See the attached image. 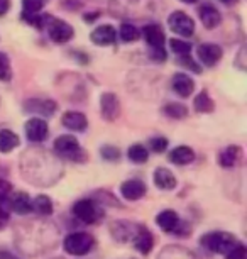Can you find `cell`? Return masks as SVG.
<instances>
[{
  "mask_svg": "<svg viewBox=\"0 0 247 259\" xmlns=\"http://www.w3.org/2000/svg\"><path fill=\"white\" fill-rule=\"evenodd\" d=\"M151 58L154 61L166 60V51H164V48H161V50H151Z\"/></svg>",
  "mask_w": 247,
  "mask_h": 259,
  "instance_id": "cell-37",
  "label": "cell"
},
{
  "mask_svg": "<svg viewBox=\"0 0 247 259\" xmlns=\"http://www.w3.org/2000/svg\"><path fill=\"white\" fill-rule=\"evenodd\" d=\"M222 4H225V6H232V4H235L237 0H220Z\"/></svg>",
  "mask_w": 247,
  "mask_h": 259,
  "instance_id": "cell-41",
  "label": "cell"
},
{
  "mask_svg": "<svg viewBox=\"0 0 247 259\" xmlns=\"http://www.w3.org/2000/svg\"><path fill=\"white\" fill-rule=\"evenodd\" d=\"M46 0H22L24 16H37L39 11L44 7Z\"/></svg>",
  "mask_w": 247,
  "mask_h": 259,
  "instance_id": "cell-29",
  "label": "cell"
},
{
  "mask_svg": "<svg viewBox=\"0 0 247 259\" xmlns=\"http://www.w3.org/2000/svg\"><path fill=\"white\" fill-rule=\"evenodd\" d=\"M100 110L105 120H115L120 115V102L117 99V95L112 92L102 95L100 99Z\"/></svg>",
  "mask_w": 247,
  "mask_h": 259,
  "instance_id": "cell-8",
  "label": "cell"
},
{
  "mask_svg": "<svg viewBox=\"0 0 247 259\" xmlns=\"http://www.w3.org/2000/svg\"><path fill=\"white\" fill-rule=\"evenodd\" d=\"M181 2H185V4H195V2H198V0H181Z\"/></svg>",
  "mask_w": 247,
  "mask_h": 259,
  "instance_id": "cell-42",
  "label": "cell"
},
{
  "mask_svg": "<svg viewBox=\"0 0 247 259\" xmlns=\"http://www.w3.org/2000/svg\"><path fill=\"white\" fill-rule=\"evenodd\" d=\"M225 257L227 259H247V251L242 244H237L229 254H225Z\"/></svg>",
  "mask_w": 247,
  "mask_h": 259,
  "instance_id": "cell-35",
  "label": "cell"
},
{
  "mask_svg": "<svg viewBox=\"0 0 247 259\" xmlns=\"http://www.w3.org/2000/svg\"><path fill=\"white\" fill-rule=\"evenodd\" d=\"M171 87L178 95L186 99V97H190L193 94V90H195V81L188 75H185V73H176V75L173 76Z\"/></svg>",
  "mask_w": 247,
  "mask_h": 259,
  "instance_id": "cell-13",
  "label": "cell"
},
{
  "mask_svg": "<svg viewBox=\"0 0 247 259\" xmlns=\"http://www.w3.org/2000/svg\"><path fill=\"white\" fill-rule=\"evenodd\" d=\"M120 192H122V197L125 200L135 202V200L142 198L144 195H146V185L142 182H139V180H129V182L122 183Z\"/></svg>",
  "mask_w": 247,
  "mask_h": 259,
  "instance_id": "cell-15",
  "label": "cell"
},
{
  "mask_svg": "<svg viewBox=\"0 0 247 259\" xmlns=\"http://www.w3.org/2000/svg\"><path fill=\"white\" fill-rule=\"evenodd\" d=\"M61 122L66 129L75 131V133H81V131H85L86 127H88L86 117L81 114V112H75V110H70V112H66V114H63Z\"/></svg>",
  "mask_w": 247,
  "mask_h": 259,
  "instance_id": "cell-14",
  "label": "cell"
},
{
  "mask_svg": "<svg viewBox=\"0 0 247 259\" xmlns=\"http://www.w3.org/2000/svg\"><path fill=\"white\" fill-rule=\"evenodd\" d=\"M193 105H195V110L202 112V114H208V112H212V110L215 109L214 100L208 97L207 92H200V94L195 97V102H193Z\"/></svg>",
  "mask_w": 247,
  "mask_h": 259,
  "instance_id": "cell-25",
  "label": "cell"
},
{
  "mask_svg": "<svg viewBox=\"0 0 247 259\" xmlns=\"http://www.w3.org/2000/svg\"><path fill=\"white\" fill-rule=\"evenodd\" d=\"M73 215L85 224H95L102 219L100 208L93 200H80L73 205Z\"/></svg>",
  "mask_w": 247,
  "mask_h": 259,
  "instance_id": "cell-5",
  "label": "cell"
},
{
  "mask_svg": "<svg viewBox=\"0 0 247 259\" xmlns=\"http://www.w3.org/2000/svg\"><path fill=\"white\" fill-rule=\"evenodd\" d=\"M11 9V0H0V17L6 16Z\"/></svg>",
  "mask_w": 247,
  "mask_h": 259,
  "instance_id": "cell-39",
  "label": "cell"
},
{
  "mask_svg": "<svg viewBox=\"0 0 247 259\" xmlns=\"http://www.w3.org/2000/svg\"><path fill=\"white\" fill-rule=\"evenodd\" d=\"M158 226L163 229L164 232H176L178 226H180V219L174 210H163L161 213L156 217Z\"/></svg>",
  "mask_w": 247,
  "mask_h": 259,
  "instance_id": "cell-18",
  "label": "cell"
},
{
  "mask_svg": "<svg viewBox=\"0 0 247 259\" xmlns=\"http://www.w3.org/2000/svg\"><path fill=\"white\" fill-rule=\"evenodd\" d=\"M202 244L212 252L229 254L239 242H237V239L229 232H210L202 237Z\"/></svg>",
  "mask_w": 247,
  "mask_h": 259,
  "instance_id": "cell-1",
  "label": "cell"
},
{
  "mask_svg": "<svg viewBox=\"0 0 247 259\" xmlns=\"http://www.w3.org/2000/svg\"><path fill=\"white\" fill-rule=\"evenodd\" d=\"M154 183L161 190H173L176 187V178H174V175L169 169L158 168L156 173H154Z\"/></svg>",
  "mask_w": 247,
  "mask_h": 259,
  "instance_id": "cell-20",
  "label": "cell"
},
{
  "mask_svg": "<svg viewBox=\"0 0 247 259\" xmlns=\"http://www.w3.org/2000/svg\"><path fill=\"white\" fill-rule=\"evenodd\" d=\"M31 208L36 213L44 215L46 217V215L53 213V202L50 197H46V195H39V197H36V200L31 203Z\"/></svg>",
  "mask_w": 247,
  "mask_h": 259,
  "instance_id": "cell-24",
  "label": "cell"
},
{
  "mask_svg": "<svg viewBox=\"0 0 247 259\" xmlns=\"http://www.w3.org/2000/svg\"><path fill=\"white\" fill-rule=\"evenodd\" d=\"M198 16H200L203 26H205L207 29H214L220 24L222 21V16L219 12V9H217L214 4L207 2L203 4V6L198 9Z\"/></svg>",
  "mask_w": 247,
  "mask_h": 259,
  "instance_id": "cell-10",
  "label": "cell"
},
{
  "mask_svg": "<svg viewBox=\"0 0 247 259\" xmlns=\"http://www.w3.org/2000/svg\"><path fill=\"white\" fill-rule=\"evenodd\" d=\"M242 158V151L239 146H229L227 149H224L219 156V163L224 168H232L239 163V159Z\"/></svg>",
  "mask_w": 247,
  "mask_h": 259,
  "instance_id": "cell-21",
  "label": "cell"
},
{
  "mask_svg": "<svg viewBox=\"0 0 247 259\" xmlns=\"http://www.w3.org/2000/svg\"><path fill=\"white\" fill-rule=\"evenodd\" d=\"M169 46H171V50L176 53V55H180V56L190 55V51H191L190 42L181 41V39H171V41H169Z\"/></svg>",
  "mask_w": 247,
  "mask_h": 259,
  "instance_id": "cell-31",
  "label": "cell"
},
{
  "mask_svg": "<svg viewBox=\"0 0 247 259\" xmlns=\"http://www.w3.org/2000/svg\"><path fill=\"white\" fill-rule=\"evenodd\" d=\"M55 151L56 154L63 159H71V161H85L86 153L80 148V143L73 136H60L55 141Z\"/></svg>",
  "mask_w": 247,
  "mask_h": 259,
  "instance_id": "cell-2",
  "label": "cell"
},
{
  "mask_svg": "<svg viewBox=\"0 0 247 259\" xmlns=\"http://www.w3.org/2000/svg\"><path fill=\"white\" fill-rule=\"evenodd\" d=\"M47 31H50V37L55 42H58V45H65V42L70 41L75 34L73 27H71L70 24L61 21V19H53V17L50 24H47Z\"/></svg>",
  "mask_w": 247,
  "mask_h": 259,
  "instance_id": "cell-6",
  "label": "cell"
},
{
  "mask_svg": "<svg viewBox=\"0 0 247 259\" xmlns=\"http://www.w3.org/2000/svg\"><path fill=\"white\" fill-rule=\"evenodd\" d=\"M93 237L86 232H75V234H70L66 239H65V251L71 256H83V254L90 252L91 247H93Z\"/></svg>",
  "mask_w": 247,
  "mask_h": 259,
  "instance_id": "cell-3",
  "label": "cell"
},
{
  "mask_svg": "<svg viewBox=\"0 0 247 259\" xmlns=\"http://www.w3.org/2000/svg\"><path fill=\"white\" fill-rule=\"evenodd\" d=\"M180 65H183L185 68H188L190 71L193 73H202V66L193 60L190 55H185V56H180Z\"/></svg>",
  "mask_w": 247,
  "mask_h": 259,
  "instance_id": "cell-33",
  "label": "cell"
},
{
  "mask_svg": "<svg viewBox=\"0 0 247 259\" xmlns=\"http://www.w3.org/2000/svg\"><path fill=\"white\" fill-rule=\"evenodd\" d=\"M134 246L137 251H140L142 254H149V251L153 249L154 246V237H153V234L147 231L144 226H139L137 227V231H135L134 234Z\"/></svg>",
  "mask_w": 247,
  "mask_h": 259,
  "instance_id": "cell-16",
  "label": "cell"
},
{
  "mask_svg": "<svg viewBox=\"0 0 247 259\" xmlns=\"http://www.w3.org/2000/svg\"><path fill=\"white\" fill-rule=\"evenodd\" d=\"M7 222H9V213H7V210L0 207V229L6 227V226H7Z\"/></svg>",
  "mask_w": 247,
  "mask_h": 259,
  "instance_id": "cell-38",
  "label": "cell"
},
{
  "mask_svg": "<svg viewBox=\"0 0 247 259\" xmlns=\"http://www.w3.org/2000/svg\"><path fill=\"white\" fill-rule=\"evenodd\" d=\"M11 208L21 215H26L31 212L32 208H31V198H29V195L24 192L16 193L11 200Z\"/></svg>",
  "mask_w": 247,
  "mask_h": 259,
  "instance_id": "cell-22",
  "label": "cell"
},
{
  "mask_svg": "<svg viewBox=\"0 0 247 259\" xmlns=\"http://www.w3.org/2000/svg\"><path fill=\"white\" fill-rule=\"evenodd\" d=\"M24 129H26V136L31 143H42L50 134V127H47L46 120L37 119V117L36 119H29L26 125H24Z\"/></svg>",
  "mask_w": 247,
  "mask_h": 259,
  "instance_id": "cell-7",
  "label": "cell"
},
{
  "mask_svg": "<svg viewBox=\"0 0 247 259\" xmlns=\"http://www.w3.org/2000/svg\"><path fill=\"white\" fill-rule=\"evenodd\" d=\"M169 159L171 163L178 164V166H185V164H190L193 159H195V153H193L191 148L188 146H180V148L173 149L169 153Z\"/></svg>",
  "mask_w": 247,
  "mask_h": 259,
  "instance_id": "cell-19",
  "label": "cell"
},
{
  "mask_svg": "<svg viewBox=\"0 0 247 259\" xmlns=\"http://www.w3.org/2000/svg\"><path fill=\"white\" fill-rule=\"evenodd\" d=\"M11 78H12V70H11L9 56L0 53V81H9Z\"/></svg>",
  "mask_w": 247,
  "mask_h": 259,
  "instance_id": "cell-30",
  "label": "cell"
},
{
  "mask_svg": "<svg viewBox=\"0 0 247 259\" xmlns=\"http://www.w3.org/2000/svg\"><path fill=\"white\" fill-rule=\"evenodd\" d=\"M19 146V136L12 131H0V153H11Z\"/></svg>",
  "mask_w": 247,
  "mask_h": 259,
  "instance_id": "cell-23",
  "label": "cell"
},
{
  "mask_svg": "<svg viewBox=\"0 0 247 259\" xmlns=\"http://www.w3.org/2000/svg\"><path fill=\"white\" fill-rule=\"evenodd\" d=\"M26 110L34 112L44 117H50L56 112V104L53 100H42V99H32L26 102Z\"/></svg>",
  "mask_w": 247,
  "mask_h": 259,
  "instance_id": "cell-17",
  "label": "cell"
},
{
  "mask_svg": "<svg viewBox=\"0 0 247 259\" xmlns=\"http://www.w3.org/2000/svg\"><path fill=\"white\" fill-rule=\"evenodd\" d=\"M149 146H151V149L154 153H163V151H166V148H168V139L166 138H153L149 141Z\"/></svg>",
  "mask_w": 247,
  "mask_h": 259,
  "instance_id": "cell-34",
  "label": "cell"
},
{
  "mask_svg": "<svg viewBox=\"0 0 247 259\" xmlns=\"http://www.w3.org/2000/svg\"><path fill=\"white\" fill-rule=\"evenodd\" d=\"M127 156L129 159L132 161V163L135 164H142L146 163L147 158H149V151L144 148L142 144H132L127 151Z\"/></svg>",
  "mask_w": 247,
  "mask_h": 259,
  "instance_id": "cell-26",
  "label": "cell"
},
{
  "mask_svg": "<svg viewBox=\"0 0 247 259\" xmlns=\"http://www.w3.org/2000/svg\"><path fill=\"white\" fill-rule=\"evenodd\" d=\"M198 58L205 66H215L217 63L220 61L222 58V50L220 46L212 45V42H203V45L198 46Z\"/></svg>",
  "mask_w": 247,
  "mask_h": 259,
  "instance_id": "cell-9",
  "label": "cell"
},
{
  "mask_svg": "<svg viewBox=\"0 0 247 259\" xmlns=\"http://www.w3.org/2000/svg\"><path fill=\"white\" fill-rule=\"evenodd\" d=\"M142 34H144L146 42L151 46V50H161V48H164L166 37H164L161 26H158V24H147V26L142 29Z\"/></svg>",
  "mask_w": 247,
  "mask_h": 259,
  "instance_id": "cell-12",
  "label": "cell"
},
{
  "mask_svg": "<svg viewBox=\"0 0 247 259\" xmlns=\"http://www.w3.org/2000/svg\"><path fill=\"white\" fill-rule=\"evenodd\" d=\"M115 37H117V34H115V29L112 26H98V27H95L90 34L91 42L96 46L114 45Z\"/></svg>",
  "mask_w": 247,
  "mask_h": 259,
  "instance_id": "cell-11",
  "label": "cell"
},
{
  "mask_svg": "<svg viewBox=\"0 0 247 259\" xmlns=\"http://www.w3.org/2000/svg\"><path fill=\"white\" fill-rule=\"evenodd\" d=\"M12 192V185L6 182V180H0V202L9 197V193Z\"/></svg>",
  "mask_w": 247,
  "mask_h": 259,
  "instance_id": "cell-36",
  "label": "cell"
},
{
  "mask_svg": "<svg viewBox=\"0 0 247 259\" xmlns=\"http://www.w3.org/2000/svg\"><path fill=\"white\" fill-rule=\"evenodd\" d=\"M0 259H19L17 256H14V254L7 252V251H0Z\"/></svg>",
  "mask_w": 247,
  "mask_h": 259,
  "instance_id": "cell-40",
  "label": "cell"
},
{
  "mask_svg": "<svg viewBox=\"0 0 247 259\" xmlns=\"http://www.w3.org/2000/svg\"><path fill=\"white\" fill-rule=\"evenodd\" d=\"M119 34H120V39H122L124 42H134V41H137L139 36H140L139 29L130 22H124L122 26H120Z\"/></svg>",
  "mask_w": 247,
  "mask_h": 259,
  "instance_id": "cell-27",
  "label": "cell"
},
{
  "mask_svg": "<svg viewBox=\"0 0 247 259\" xmlns=\"http://www.w3.org/2000/svg\"><path fill=\"white\" fill-rule=\"evenodd\" d=\"M100 154L105 161H117L120 158V151L117 148H114V146H104Z\"/></svg>",
  "mask_w": 247,
  "mask_h": 259,
  "instance_id": "cell-32",
  "label": "cell"
},
{
  "mask_svg": "<svg viewBox=\"0 0 247 259\" xmlns=\"http://www.w3.org/2000/svg\"><path fill=\"white\" fill-rule=\"evenodd\" d=\"M168 24H169V29H171L174 34H178V36L190 37L193 36V32H195V22H193V19L181 11L173 12L171 16L168 17Z\"/></svg>",
  "mask_w": 247,
  "mask_h": 259,
  "instance_id": "cell-4",
  "label": "cell"
},
{
  "mask_svg": "<svg viewBox=\"0 0 247 259\" xmlns=\"http://www.w3.org/2000/svg\"><path fill=\"white\" fill-rule=\"evenodd\" d=\"M163 114H166L168 117H171V119H185L188 115V109L181 104H174V102H171V104L163 107Z\"/></svg>",
  "mask_w": 247,
  "mask_h": 259,
  "instance_id": "cell-28",
  "label": "cell"
}]
</instances>
